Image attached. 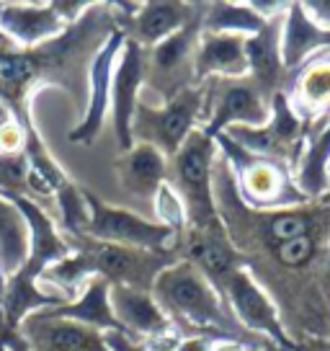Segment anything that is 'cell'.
Wrapping results in <instances>:
<instances>
[{"mask_svg": "<svg viewBox=\"0 0 330 351\" xmlns=\"http://www.w3.org/2000/svg\"><path fill=\"white\" fill-rule=\"evenodd\" d=\"M150 295L170 323L217 333L222 339H230L238 330V323L232 320L222 292L194 263L173 261L163 266L150 287Z\"/></svg>", "mask_w": 330, "mask_h": 351, "instance_id": "cell-1", "label": "cell"}, {"mask_svg": "<svg viewBox=\"0 0 330 351\" xmlns=\"http://www.w3.org/2000/svg\"><path fill=\"white\" fill-rule=\"evenodd\" d=\"M227 168H232L235 189L245 207L253 212H279V209L307 207L309 199L302 194L292 178V171L284 160L245 153L242 147L230 143L225 134H214Z\"/></svg>", "mask_w": 330, "mask_h": 351, "instance_id": "cell-2", "label": "cell"}, {"mask_svg": "<svg viewBox=\"0 0 330 351\" xmlns=\"http://www.w3.org/2000/svg\"><path fill=\"white\" fill-rule=\"evenodd\" d=\"M220 147L204 130L188 134L170 163H168V184L183 202L188 225H207L217 219L214 204V158Z\"/></svg>", "mask_w": 330, "mask_h": 351, "instance_id": "cell-3", "label": "cell"}, {"mask_svg": "<svg viewBox=\"0 0 330 351\" xmlns=\"http://www.w3.org/2000/svg\"><path fill=\"white\" fill-rule=\"evenodd\" d=\"M86 204H88V228L83 235L86 241L129 248V251L157 253V256L173 251L181 241L176 230L155 219H144L142 215L129 209L111 207L90 191H86Z\"/></svg>", "mask_w": 330, "mask_h": 351, "instance_id": "cell-4", "label": "cell"}, {"mask_svg": "<svg viewBox=\"0 0 330 351\" xmlns=\"http://www.w3.org/2000/svg\"><path fill=\"white\" fill-rule=\"evenodd\" d=\"M204 127V86L181 90L163 106H150L140 101L132 121V140L157 147L165 158H173L191 132Z\"/></svg>", "mask_w": 330, "mask_h": 351, "instance_id": "cell-5", "label": "cell"}, {"mask_svg": "<svg viewBox=\"0 0 330 351\" xmlns=\"http://www.w3.org/2000/svg\"><path fill=\"white\" fill-rule=\"evenodd\" d=\"M204 127L210 137L230 127H264L271 117V96L251 77L204 80Z\"/></svg>", "mask_w": 330, "mask_h": 351, "instance_id": "cell-6", "label": "cell"}, {"mask_svg": "<svg viewBox=\"0 0 330 351\" xmlns=\"http://www.w3.org/2000/svg\"><path fill=\"white\" fill-rule=\"evenodd\" d=\"M222 297L227 302L232 320L240 328L251 330L255 336H264L268 343H276L281 349H294L292 339L286 336L279 307L268 297L264 287L255 282V276L251 274V269L238 266L222 285Z\"/></svg>", "mask_w": 330, "mask_h": 351, "instance_id": "cell-7", "label": "cell"}, {"mask_svg": "<svg viewBox=\"0 0 330 351\" xmlns=\"http://www.w3.org/2000/svg\"><path fill=\"white\" fill-rule=\"evenodd\" d=\"M199 39H201V16H194L181 32L170 34L168 39L155 44L150 55H144V75L150 73L155 77V90L163 93L165 101L191 88L188 80L194 77Z\"/></svg>", "mask_w": 330, "mask_h": 351, "instance_id": "cell-8", "label": "cell"}, {"mask_svg": "<svg viewBox=\"0 0 330 351\" xmlns=\"http://www.w3.org/2000/svg\"><path fill=\"white\" fill-rule=\"evenodd\" d=\"M124 39H127V32H121V29L109 32L106 42L101 44V49L90 60L86 114H83V119H80L77 127L67 132V140L73 145H93L99 140L101 130L106 124V117H109L111 77H114V67H116Z\"/></svg>", "mask_w": 330, "mask_h": 351, "instance_id": "cell-9", "label": "cell"}, {"mask_svg": "<svg viewBox=\"0 0 330 351\" xmlns=\"http://www.w3.org/2000/svg\"><path fill=\"white\" fill-rule=\"evenodd\" d=\"M144 77H147L144 75V49L127 36L121 44L116 67H114L109 96V109L114 111V132H116L121 153H127L134 145L132 121L134 114H137V106L142 101Z\"/></svg>", "mask_w": 330, "mask_h": 351, "instance_id": "cell-10", "label": "cell"}, {"mask_svg": "<svg viewBox=\"0 0 330 351\" xmlns=\"http://www.w3.org/2000/svg\"><path fill=\"white\" fill-rule=\"evenodd\" d=\"M70 23L57 13L55 3H8L0 5V34L23 52L60 39Z\"/></svg>", "mask_w": 330, "mask_h": 351, "instance_id": "cell-11", "label": "cell"}, {"mask_svg": "<svg viewBox=\"0 0 330 351\" xmlns=\"http://www.w3.org/2000/svg\"><path fill=\"white\" fill-rule=\"evenodd\" d=\"M111 313L119 323L121 333L129 339H153L163 341L173 336V326L165 315L155 297L144 289H134L127 285L109 287Z\"/></svg>", "mask_w": 330, "mask_h": 351, "instance_id": "cell-12", "label": "cell"}, {"mask_svg": "<svg viewBox=\"0 0 330 351\" xmlns=\"http://www.w3.org/2000/svg\"><path fill=\"white\" fill-rule=\"evenodd\" d=\"M183 241V261L194 263L201 274L222 292L225 279L240 266L238 253L227 241V232L220 225V219L207 225H188V230L181 235Z\"/></svg>", "mask_w": 330, "mask_h": 351, "instance_id": "cell-13", "label": "cell"}, {"mask_svg": "<svg viewBox=\"0 0 330 351\" xmlns=\"http://www.w3.org/2000/svg\"><path fill=\"white\" fill-rule=\"evenodd\" d=\"M286 101L299 119H315L330 114V49H322L297 67L289 80Z\"/></svg>", "mask_w": 330, "mask_h": 351, "instance_id": "cell-14", "label": "cell"}, {"mask_svg": "<svg viewBox=\"0 0 330 351\" xmlns=\"http://www.w3.org/2000/svg\"><path fill=\"white\" fill-rule=\"evenodd\" d=\"M238 80L248 77V57H245V39L230 34L201 32L194 60V80Z\"/></svg>", "mask_w": 330, "mask_h": 351, "instance_id": "cell-15", "label": "cell"}, {"mask_svg": "<svg viewBox=\"0 0 330 351\" xmlns=\"http://www.w3.org/2000/svg\"><path fill=\"white\" fill-rule=\"evenodd\" d=\"M116 176L121 189L140 202H155L160 186L168 178V158L157 147L134 143L116 160Z\"/></svg>", "mask_w": 330, "mask_h": 351, "instance_id": "cell-16", "label": "cell"}, {"mask_svg": "<svg viewBox=\"0 0 330 351\" xmlns=\"http://www.w3.org/2000/svg\"><path fill=\"white\" fill-rule=\"evenodd\" d=\"M109 282L93 276L86 289L70 300V302H60V305L45 307V310H36L42 318H55V320H73L80 323L86 328H93L99 333H111V330H121L114 313H111L109 302Z\"/></svg>", "mask_w": 330, "mask_h": 351, "instance_id": "cell-17", "label": "cell"}, {"mask_svg": "<svg viewBox=\"0 0 330 351\" xmlns=\"http://www.w3.org/2000/svg\"><path fill=\"white\" fill-rule=\"evenodd\" d=\"M23 330L42 351H109L103 333L73 320L42 318L31 313L23 318Z\"/></svg>", "mask_w": 330, "mask_h": 351, "instance_id": "cell-18", "label": "cell"}, {"mask_svg": "<svg viewBox=\"0 0 330 351\" xmlns=\"http://www.w3.org/2000/svg\"><path fill=\"white\" fill-rule=\"evenodd\" d=\"M281 19L266 21L258 34L245 39V57H248V77L255 86L271 93L281 90L284 83V62H281Z\"/></svg>", "mask_w": 330, "mask_h": 351, "instance_id": "cell-19", "label": "cell"}, {"mask_svg": "<svg viewBox=\"0 0 330 351\" xmlns=\"http://www.w3.org/2000/svg\"><path fill=\"white\" fill-rule=\"evenodd\" d=\"M322 49H330V32H322L309 21L302 3H289L281 19V62L284 70H294Z\"/></svg>", "mask_w": 330, "mask_h": 351, "instance_id": "cell-20", "label": "cell"}, {"mask_svg": "<svg viewBox=\"0 0 330 351\" xmlns=\"http://www.w3.org/2000/svg\"><path fill=\"white\" fill-rule=\"evenodd\" d=\"M330 114L325 117V127L305 137L302 153L292 165V178L297 189L309 199L320 202L330 189Z\"/></svg>", "mask_w": 330, "mask_h": 351, "instance_id": "cell-21", "label": "cell"}, {"mask_svg": "<svg viewBox=\"0 0 330 351\" xmlns=\"http://www.w3.org/2000/svg\"><path fill=\"white\" fill-rule=\"evenodd\" d=\"M186 3H170V0H155V3H142L137 16L132 19V42L140 47H155L170 34L181 32L194 13H188Z\"/></svg>", "mask_w": 330, "mask_h": 351, "instance_id": "cell-22", "label": "cell"}, {"mask_svg": "<svg viewBox=\"0 0 330 351\" xmlns=\"http://www.w3.org/2000/svg\"><path fill=\"white\" fill-rule=\"evenodd\" d=\"M266 26V21L251 8V3H212L201 16V32L230 34V36H253Z\"/></svg>", "mask_w": 330, "mask_h": 351, "instance_id": "cell-23", "label": "cell"}, {"mask_svg": "<svg viewBox=\"0 0 330 351\" xmlns=\"http://www.w3.org/2000/svg\"><path fill=\"white\" fill-rule=\"evenodd\" d=\"M322 212H309L305 207L294 209H279V212H266V238L271 245L276 243L292 241V238H302V235H312L315 230V219Z\"/></svg>", "mask_w": 330, "mask_h": 351, "instance_id": "cell-24", "label": "cell"}, {"mask_svg": "<svg viewBox=\"0 0 330 351\" xmlns=\"http://www.w3.org/2000/svg\"><path fill=\"white\" fill-rule=\"evenodd\" d=\"M57 207H60V219H62V228L75 238L86 235L88 228V204H86V189L75 186L73 181H67L65 186L55 194Z\"/></svg>", "mask_w": 330, "mask_h": 351, "instance_id": "cell-25", "label": "cell"}, {"mask_svg": "<svg viewBox=\"0 0 330 351\" xmlns=\"http://www.w3.org/2000/svg\"><path fill=\"white\" fill-rule=\"evenodd\" d=\"M320 245L315 241V235H302V238H292V241L276 243L271 245V253L279 266L284 269H305L312 263V258L318 256Z\"/></svg>", "mask_w": 330, "mask_h": 351, "instance_id": "cell-26", "label": "cell"}, {"mask_svg": "<svg viewBox=\"0 0 330 351\" xmlns=\"http://www.w3.org/2000/svg\"><path fill=\"white\" fill-rule=\"evenodd\" d=\"M0 191L29 197V160L23 153H0Z\"/></svg>", "mask_w": 330, "mask_h": 351, "instance_id": "cell-27", "label": "cell"}, {"mask_svg": "<svg viewBox=\"0 0 330 351\" xmlns=\"http://www.w3.org/2000/svg\"><path fill=\"white\" fill-rule=\"evenodd\" d=\"M305 11H307L309 21L315 23L322 32H330V0H307L302 3Z\"/></svg>", "mask_w": 330, "mask_h": 351, "instance_id": "cell-28", "label": "cell"}, {"mask_svg": "<svg viewBox=\"0 0 330 351\" xmlns=\"http://www.w3.org/2000/svg\"><path fill=\"white\" fill-rule=\"evenodd\" d=\"M103 341H106V346L109 351H147L140 343L137 339H129L127 333H121V330H111V333H103Z\"/></svg>", "mask_w": 330, "mask_h": 351, "instance_id": "cell-29", "label": "cell"}, {"mask_svg": "<svg viewBox=\"0 0 330 351\" xmlns=\"http://www.w3.org/2000/svg\"><path fill=\"white\" fill-rule=\"evenodd\" d=\"M212 343L214 341L207 339V336H188V339L176 341L170 351H212Z\"/></svg>", "mask_w": 330, "mask_h": 351, "instance_id": "cell-30", "label": "cell"}, {"mask_svg": "<svg viewBox=\"0 0 330 351\" xmlns=\"http://www.w3.org/2000/svg\"><path fill=\"white\" fill-rule=\"evenodd\" d=\"M212 351H245V346L235 339H220L212 343Z\"/></svg>", "mask_w": 330, "mask_h": 351, "instance_id": "cell-31", "label": "cell"}, {"mask_svg": "<svg viewBox=\"0 0 330 351\" xmlns=\"http://www.w3.org/2000/svg\"><path fill=\"white\" fill-rule=\"evenodd\" d=\"M11 119H16V117H13L11 109H8V106H5L3 101H0V127H3V124H8Z\"/></svg>", "mask_w": 330, "mask_h": 351, "instance_id": "cell-32", "label": "cell"}, {"mask_svg": "<svg viewBox=\"0 0 330 351\" xmlns=\"http://www.w3.org/2000/svg\"><path fill=\"white\" fill-rule=\"evenodd\" d=\"M325 276L330 279V251H328V256H325Z\"/></svg>", "mask_w": 330, "mask_h": 351, "instance_id": "cell-33", "label": "cell"}, {"mask_svg": "<svg viewBox=\"0 0 330 351\" xmlns=\"http://www.w3.org/2000/svg\"><path fill=\"white\" fill-rule=\"evenodd\" d=\"M320 202H322V204H325V207H328V209H330V189H328V194H325V197L320 199Z\"/></svg>", "mask_w": 330, "mask_h": 351, "instance_id": "cell-34", "label": "cell"}, {"mask_svg": "<svg viewBox=\"0 0 330 351\" xmlns=\"http://www.w3.org/2000/svg\"><path fill=\"white\" fill-rule=\"evenodd\" d=\"M0 351H11V349H8V346H5V343H0Z\"/></svg>", "mask_w": 330, "mask_h": 351, "instance_id": "cell-35", "label": "cell"}, {"mask_svg": "<svg viewBox=\"0 0 330 351\" xmlns=\"http://www.w3.org/2000/svg\"><path fill=\"white\" fill-rule=\"evenodd\" d=\"M328 171H330V168H328Z\"/></svg>", "mask_w": 330, "mask_h": 351, "instance_id": "cell-36", "label": "cell"}]
</instances>
